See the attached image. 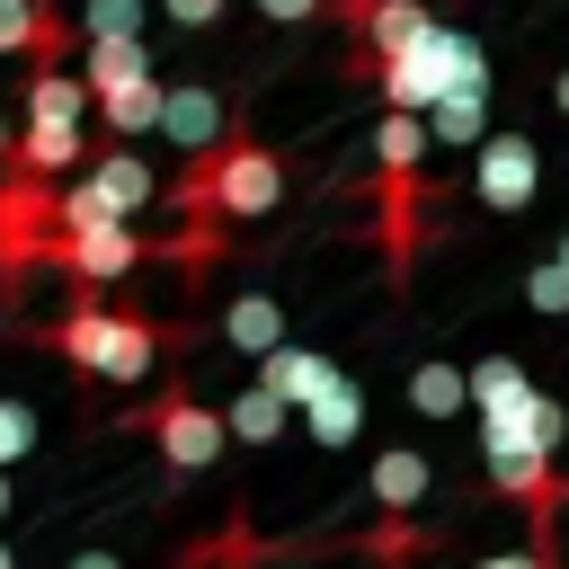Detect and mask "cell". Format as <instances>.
<instances>
[{"mask_svg":"<svg viewBox=\"0 0 569 569\" xmlns=\"http://www.w3.org/2000/svg\"><path fill=\"white\" fill-rule=\"evenodd\" d=\"M222 347H240V356H276V347H284V302H276V293H231V311H222Z\"/></svg>","mask_w":569,"mask_h":569,"instance_id":"2e32d148","label":"cell"},{"mask_svg":"<svg viewBox=\"0 0 569 569\" xmlns=\"http://www.w3.org/2000/svg\"><path fill=\"white\" fill-rule=\"evenodd\" d=\"M80 80H89V98H107L124 80H151V44L142 36H89L80 44Z\"/></svg>","mask_w":569,"mask_h":569,"instance_id":"4fadbf2b","label":"cell"},{"mask_svg":"<svg viewBox=\"0 0 569 569\" xmlns=\"http://www.w3.org/2000/svg\"><path fill=\"white\" fill-rule=\"evenodd\" d=\"M89 36H142V0H80Z\"/></svg>","mask_w":569,"mask_h":569,"instance_id":"cb8c5ba5","label":"cell"},{"mask_svg":"<svg viewBox=\"0 0 569 569\" xmlns=\"http://www.w3.org/2000/svg\"><path fill=\"white\" fill-rule=\"evenodd\" d=\"M89 80L62 62V71H27V124H18V169L27 178H80V160L98 151L89 133Z\"/></svg>","mask_w":569,"mask_h":569,"instance_id":"3957f363","label":"cell"},{"mask_svg":"<svg viewBox=\"0 0 569 569\" xmlns=\"http://www.w3.org/2000/svg\"><path fill=\"white\" fill-rule=\"evenodd\" d=\"M160 98H169V80L151 71V80H124V89L89 98V107H98V124H107L116 142H142V133H160Z\"/></svg>","mask_w":569,"mask_h":569,"instance_id":"5bb4252c","label":"cell"},{"mask_svg":"<svg viewBox=\"0 0 569 569\" xmlns=\"http://www.w3.org/2000/svg\"><path fill=\"white\" fill-rule=\"evenodd\" d=\"M196 329L178 320V329H160V320H142V311H116L107 293H71V311L44 329V347L80 373V382H142L169 347H187Z\"/></svg>","mask_w":569,"mask_h":569,"instance_id":"7a4b0ae2","label":"cell"},{"mask_svg":"<svg viewBox=\"0 0 569 569\" xmlns=\"http://www.w3.org/2000/svg\"><path fill=\"white\" fill-rule=\"evenodd\" d=\"M462 382H471V409H480V427H498V418H516V409L533 400V382H525V365H516V356H480Z\"/></svg>","mask_w":569,"mask_h":569,"instance_id":"e0dca14e","label":"cell"},{"mask_svg":"<svg viewBox=\"0 0 569 569\" xmlns=\"http://www.w3.org/2000/svg\"><path fill=\"white\" fill-rule=\"evenodd\" d=\"M80 196H89L107 222H133V213L160 196V178H151V160H142V151H124V142H98V151L80 160Z\"/></svg>","mask_w":569,"mask_h":569,"instance_id":"ba28073f","label":"cell"},{"mask_svg":"<svg viewBox=\"0 0 569 569\" xmlns=\"http://www.w3.org/2000/svg\"><path fill=\"white\" fill-rule=\"evenodd\" d=\"M551 107H560V116H569V71H560V80H551Z\"/></svg>","mask_w":569,"mask_h":569,"instance_id":"1f68e13d","label":"cell"},{"mask_svg":"<svg viewBox=\"0 0 569 569\" xmlns=\"http://www.w3.org/2000/svg\"><path fill=\"white\" fill-rule=\"evenodd\" d=\"M258 9H267V18H276V27H302V18H320V9H329V0H258Z\"/></svg>","mask_w":569,"mask_h":569,"instance_id":"f1b7e54d","label":"cell"},{"mask_svg":"<svg viewBox=\"0 0 569 569\" xmlns=\"http://www.w3.org/2000/svg\"><path fill=\"white\" fill-rule=\"evenodd\" d=\"M0 525H9V471H0Z\"/></svg>","mask_w":569,"mask_h":569,"instance_id":"836d02e7","label":"cell"},{"mask_svg":"<svg viewBox=\"0 0 569 569\" xmlns=\"http://www.w3.org/2000/svg\"><path fill=\"white\" fill-rule=\"evenodd\" d=\"M142 258H160L133 222H80V231H53L44 240V267L71 276V293H107L116 276H133Z\"/></svg>","mask_w":569,"mask_h":569,"instance_id":"5b68a950","label":"cell"},{"mask_svg":"<svg viewBox=\"0 0 569 569\" xmlns=\"http://www.w3.org/2000/svg\"><path fill=\"white\" fill-rule=\"evenodd\" d=\"M169 204H178V222H258V213L284 204V160H276L249 124H231L213 151L178 160Z\"/></svg>","mask_w":569,"mask_h":569,"instance_id":"6da1fadb","label":"cell"},{"mask_svg":"<svg viewBox=\"0 0 569 569\" xmlns=\"http://www.w3.org/2000/svg\"><path fill=\"white\" fill-rule=\"evenodd\" d=\"M525 445H533L542 462H560V445H569V400L533 391V400H525Z\"/></svg>","mask_w":569,"mask_h":569,"instance_id":"44dd1931","label":"cell"},{"mask_svg":"<svg viewBox=\"0 0 569 569\" xmlns=\"http://www.w3.org/2000/svg\"><path fill=\"white\" fill-rule=\"evenodd\" d=\"M27 445H36V409H27V400H0V471H9Z\"/></svg>","mask_w":569,"mask_h":569,"instance_id":"d4e9b609","label":"cell"},{"mask_svg":"<svg viewBox=\"0 0 569 569\" xmlns=\"http://www.w3.org/2000/svg\"><path fill=\"white\" fill-rule=\"evenodd\" d=\"M409 409H418V418H462V409H471L462 365H436V356H427V365L409 373Z\"/></svg>","mask_w":569,"mask_h":569,"instance_id":"d6986e66","label":"cell"},{"mask_svg":"<svg viewBox=\"0 0 569 569\" xmlns=\"http://www.w3.org/2000/svg\"><path fill=\"white\" fill-rule=\"evenodd\" d=\"M551 258H560V267H569V231H560V249H551Z\"/></svg>","mask_w":569,"mask_h":569,"instance_id":"e575fe53","label":"cell"},{"mask_svg":"<svg viewBox=\"0 0 569 569\" xmlns=\"http://www.w3.org/2000/svg\"><path fill=\"white\" fill-rule=\"evenodd\" d=\"M427 142H489V80H462V89H445L436 107H427Z\"/></svg>","mask_w":569,"mask_h":569,"instance_id":"9a60e30c","label":"cell"},{"mask_svg":"<svg viewBox=\"0 0 569 569\" xmlns=\"http://www.w3.org/2000/svg\"><path fill=\"white\" fill-rule=\"evenodd\" d=\"M44 240H53V178L9 169L0 178V284L9 293H18L27 267H44Z\"/></svg>","mask_w":569,"mask_h":569,"instance_id":"8992f818","label":"cell"},{"mask_svg":"<svg viewBox=\"0 0 569 569\" xmlns=\"http://www.w3.org/2000/svg\"><path fill=\"white\" fill-rule=\"evenodd\" d=\"M302 427H311V445H356V427H365V391L338 373V382L302 409Z\"/></svg>","mask_w":569,"mask_h":569,"instance_id":"ac0fdd59","label":"cell"},{"mask_svg":"<svg viewBox=\"0 0 569 569\" xmlns=\"http://www.w3.org/2000/svg\"><path fill=\"white\" fill-rule=\"evenodd\" d=\"M284 418H293V409H284L276 391H258V382H249V391L222 409V427H231L240 445H276V436H284Z\"/></svg>","mask_w":569,"mask_h":569,"instance_id":"ffe728a7","label":"cell"},{"mask_svg":"<svg viewBox=\"0 0 569 569\" xmlns=\"http://www.w3.org/2000/svg\"><path fill=\"white\" fill-rule=\"evenodd\" d=\"M0 53L9 62H36V71H62L71 62L62 0H0Z\"/></svg>","mask_w":569,"mask_h":569,"instance_id":"9c48e42d","label":"cell"},{"mask_svg":"<svg viewBox=\"0 0 569 569\" xmlns=\"http://www.w3.org/2000/svg\"><path fill=\"white\" fill-rule=\"evenodd\" d=\"M9 169H18V124L0 116V178H9Z\"/></svg>","mask_w":569,"mask_h":569,"instance_id":"f546056e","label":"cell"},{"mask_svg":"<svg viewBox=\"0 0 569 569\" xmlns=\"http://www.w3.org/2000/svg\"><path fill=\"white\" fill-rule=\"evenodd\" d=\"M329 382H338V365L311 356V347H276V356H258V391H276L284 409H311Z\"/></svg>","mask_w":569,"mask_h":569,"instance_id":"8fae6325","label":"cell"},{"mask_svg":"<svg viewBox=\"0 0 569 569\" xmlns=\"http://www.w3.org/2000/svg\"><path fill=\"white\" fill-rule=\"evenodd\" d=\"M427 480H436V471H427L418 445H382V453H373V507H382V516H418V507H427Z\"/></svg>","mask_w":569,"mask_h":569,"instance_id":"7c38bea8","label":"cell"},{"mask_svg":"<svg viewBox=\"0 0 569 569\" xmlns=\"http://www.w3.org/2000/svg\"><path fill=\"white\" fill-rule=\"evenodd\" d=\"M533 187H542V151H533L525 133H489V142L471 151V196H480L489 213H525Z\"/></svg>","mask_w":569,"mask_h":569,"instance_id":"52a82bcc","label":"cell"},{"mask_svg":"<svg viewBox=\"0 0 569 569\" xmlns=\"http://www.w3.org/2000/svg\"><path fill=\"white\" fill-rule=\"evenodd\" d=\"M373 9H382V0H329V18H338L347 36H365V27H373Z\"/></svg>","mask_w":569,"mask_h":569,"instance_id":"83f0119b","label":"cell"},{"mask_svg":"<svg viewBox=\"0 0 569 569\" xmlns=\"http://www.w3.org/2000/svg\"><path fill=\"white\" fill-rule=\"evenodd\" d=\"M222 133H231V116H222L213 80H169V98H160V142H178V151L196 160V151H213Z\"/></svg>","mask_w":569,"mask_h":569,"instance_id":"30bf717a","label":"cell"},{"mask_svg":"<svg viewBox=\"0 0 569 569\" xmlns=\"http://www.w3.org/2000/svg\"><path fill=\"white\" fill-rule=\"evenodd\" d=\"M471 569H560V542H525V551H489Z\"/></svg>","mask_w":569,"mask_h":569,"instance_id":"484cf974","label":"cell"},{"mask_svg":"<svg viewBox=\"0 0 569 569\" xmlns=\"http://www.w3.org/2000/svg\"><path fill=\"white\" fill-rule=\"evenodd\" d=\"M160 9H169V18H178V27H213V18H222V9H231V0H160Z\"/></svg>","mask_w":569,"mask_h":569,"instance_id":"4316f807","label":"cell"},{"mask_svg":"<svg viewBox=\"0 0 569 569\" xmlns=\"http://www.w3.org/2000/svg\"><path fill=\"white\" fill-rule=\"evenodd\" d=\"M525 302H533L542 320H560V311H569V267H560V258H542V267L525 276Z\"/></svg>","mask_w":569,"mask_h":569,"instance_id":"603a6c76","label":"cell"},{"mask_svg":"<svg viewBox=\"0 0 569 569\" xmlns=\"http://www.w3.org/2000/svg\"><path fill=\"white\" fill-rule=\"evenodd\" d=\"M0 569H18V551H9V533H0Z\"/></svg>","mask_w":569,"mask_h":569,"instance_id":"d6a6232c","label":"cell"},{"mask_svg":"<svg viewBox=\"0 0 569 569\" xmlns=\"http://www.w3.org/2000/svg\"><path fill=\"white\" fill-rule=\"evenodd\" d=\"M71 569H124L116 551H71Z\"/></svg>","mask_w":569,"mask_h":569,"instance_id":"4dcf8cb0","label":"cell"},{"mask_svg":"<svg viewBox=\"0 0 569 569\" xmlns=\"http://www.w3.org/2000/svg\"><path fill=\"white\" fill-rule=\"evenodd\" d=\"M133 436H151L160 445V462H169V480H187V471H213L222 462V445H231V427H222V409H204L187 382H169V391H151L133 418H124Z\"/></svg>","mask_w":569,"mask_h":569,"instance_id":"277c9868","label":"cell"},{"mask_svg":"<svg viewBox=\"0 0 569 569\" xmlns=\"http://www.w3.org/2000/svg\"><path fill=\"white\" fill-rule=\"evenodd\" d=\"M258 560H267V542H258V533H240V525H231V533H222V542H196V551H187V560H178V569H258Z\"/></svg>","mask_w":569,"mask_h":569,"instance_id":"7402d4cb","label":"cell"}]
</instances>
